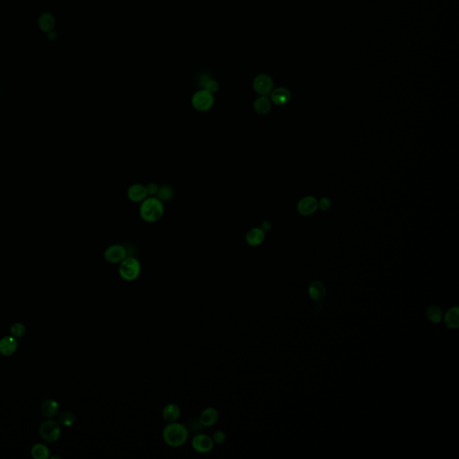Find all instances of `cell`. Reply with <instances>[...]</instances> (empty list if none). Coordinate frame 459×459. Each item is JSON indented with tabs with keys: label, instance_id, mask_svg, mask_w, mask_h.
<instances>
[{
	"label": "cell",
	"instance_id": "obj_1",
	"mask_svg": "<svg viewBox=\"0 0 459 459\" xmlns=\"http://www.w3.org/2000/svg\"><path fill=\"white\" fill-rule=\"evenodd\" d=\"M189 431L183 424L178 422L170 423L163 430V439L165 444L171 448H180L189 439Z\"/></svg>",
	"mask_w": 459,
	"mask_h": 459
},
{
	"label": "cell",
	"instance_id": "obj_2",
	"mask_svg": "<svg viewBox=\"0 0 459 459\" xmlns=\"http://www.w3.org/2000/svg\"><path fill=\"white\" fill-rule=\"evenodd\" d=\"M164 214V205L163 201L158 198H146L141 202L139 207L140 217L146 223H156L162 219Z\"/></svg>",
	"mask_w": 459,
	"mask_h": 459
},
{
	"label": "cell",
	"instance_id": "obj_3",
	"mask_svg": "<svg viewBox=\"0 0 459 459\" xmlns=\"http://www.w3.org/2000/svg\"><path fill=\"white\" fill-rule=\"evenodd\" d=\"M141 264L138 258L127 257L118 265V274L123 280L133 282L137 280L141 274Z\"/></svg>",
	"mask_w": 459,
	"mask_h": 459
},
{
	"label": "cell",
	"instance_id": "obj_4",
	"mask_svg": "<svg viewBox=\"0 0 459 459\" xmlns=\"http://www.w3.org/2000/svg\"><path fill=\"white\" fill-rule=\"evenodd\" d=\"M193 107L200 113L209 111L214 103V97L212 92L201 89L195 93L191 100Z\"/></svg>",
	"mask_w": 459,
	"mask_h": 459
},
{
	"label": "cell",
	"instance_id": "obj_5",
	"mask_svg": "<svg viewBox=\"0 0 459 459\" xmlns=\"http://www.w3.org/2000/svg\"><path fill=\"white\" fill-rule=\"evenodd\" d=\"M103 257L110 264H119L128 257V250L123 245L114 244L108 247L103 253Z\"/></svg>",
	"mask_w": 459,
	"mask_h": 459
},
{
	"label": "cell",
	"instance_id": "obj_6",
	"mask_svg": "<svg viewBox=\"0 0 459 459\" xmlns=\"http://www.w3.org/2000/svg\"><path fill=\"white\" fill-rule=\"evenodd\" d=\"M40 435L47 442H54L60 437V428L54 421H47L40 426Z\"/></svg>",
	"mask_w": 459,
	"mask_h": 459
},
{
	"label": "cell",
	"instance_id": "obj_7",
	"mask_svg": "<svg viewBox=\"0 0 459 459\" xmlns=\"http://www.w3.org/2000/svg\"><path fill=\"white\" fill-rule=\"evenodd\" d=\"M192 448L200 454H207L214 449V443L212 437L204 433L197 434L191 441Z\"/></svg>",
	"mask_w": 459,
	"mask_h": 459
},
{
	"label": "cell",
	"instance_id": "obj_8",
	"mask_svg": "<svg viewBox=\"0 0 459 459\" xmlns=\"http://www.w3.org/2000/svg\"><path fill=\"white\" fill-rule=\"evenodd\" d=\"M274 82L268 75L262 74L256 77L253 81V88L257 93L261 96H266L273 91Z\"/></svg>",
	"mask_w": 459,
	"mask_h": 459
},
{
	"label": "cell",
	"instance_id": "obj_9",
	"mask_svg": "<svg viewBox=\"0 0 459 459\" xmlns=\"http://www.w3.org/2000/svg\"><path fill=\"white\" fill-rule=\"evenodd\" d=\"M220 414L214 407L204 408L199 415V423L204 427H212L219 421Z\"/></svg>",
	"mask_w": 459,
	"mask_h": 459
},
{
	"label": "cell",
	"instance_id": "obj_10",
	"mask_svg": "<svg viewBox=\"0 0 459 459\" xmlns=\"http://www.w3.org/2000/svg\"><path fill=\"white\" fill-rule=\"evenodd\" d=\"M128 198L134 203L142 202L148 197L147 190L145 186L142 184L136 183L131 185L128 189Z\"/></svg>",
	"mask_w": 459,
	"mask_h": 459
},
{
	"label": "cell",
	"instance_id": "obj_11",
	"mask_svg": "<svg viewBox=\"0 0 459 459\" xmlns=\"http://www.w3.org/2000/svg\"><path fill=\"white\" fill-rule=\"evenodd\" d=\"M318 206V202L315 198L313 197H306L304 199H301V201L298 204V212L301 215H310L316 212Z\"/></svg>",
	"mask_w": 459,
	"mask_h": 459
},
{
	"label": "cell",
	"instance_id": "obj_12",
	"mask_svg": "<svg viewBox=\"0 0 459 459\" xmlns=\"http://www.w3.org/2000/svg\"><path fill=\"white\" fill-rule=\"evenodd\" d=\"M180 413H181V410L179 408V405L176 403H171L164 406L162 412V416L167 424H170V423L177 422L180 416Z\"/></svg>",
	"mask_w": 459,
	"mask_h": 459
},
{
	"label": "cell",
	"instance_id": "obj_13",
	"mask_svg": "<svg viewBox=\"0 0 459 459\" xmlns=\"http://www.w3.org/2000/svg\"><path fill=\"white\" fill-rule=\"evenodd\" d=\"M291 92L285 87H280L271 92V101L276 105H286L291 100Z\"/></svg>",
	"mask_w": 459,
	"mask_h": 459
},
{
	"label": "cell",
	"instance_id": "obj_14",
	"mask_svg": "<svg viewBox=\"0 0 459 459\" xmlns=\"http://www.w3.org/2000/svg\"><path fill=\"white\" fill-rule=\"evenodd\" d=\"M326 287L320 281H313L309 286V294L313 301H322L326 296Z\"/></svg>",
	"mask_w": 459,
	"mask_h": 459
},
{
	"label": "cell",
	"instance_id": "obj_15",
	"mask_svg": "<svg viewBox=\"0 0 459 459\" xmlns=\"http://www.w3.org/2000/svg\"><path fill=\"white\" fill-rule=\"evenodd\" d=\"M265 230L260 228H253L250 230L246 234V242L251 247L260 245L265 240Z\"/></svg>",
	"mask_w": 459,
	"mask_h": 459
},
{
	"label": "cell",
	"instance_id": "obj_16",
	"mask_svg": "<svg viewBox=\"0 0 459 459\" xmlns=\"http://www.w3.org/2000/svg\"><path fill=\"white\" fill-rule=\"evenodd\" d=\"M17 341L14 337H6L0 340V353L3 355H11L16 352Z\"/></svg>",
	"mask_w": 459,
	"mask_h": 459
},
{
	"label": "cell",
	"instance_id": "obj_17",
	"mask_svg": "<svg viewBox=\"0 0 459 459\" xmlns=\"http://www.w3.org/2000/svg\"><path fill=\"white\" fill-rule=\"evenodd\" d=\"M38 25L41 31L49 32L53 31L54 27L56 26V19L51 13H43L39 17Z\"/></svg>",
	"mask_w": 459,
	"mask_h": 459
},
{
	"label": "cell",
	"instance_id": "obj_18",
	"mask_svg": "<svg viewBox=\"0 0 459 459\" xmlns=\"http://www.w3.org/2000/svg\"><path fill=\"white\" fill-rule=\"evenodd\" d=\"M253 107L256 113L261 115H265L270 112L272 102L266 96H260L256 99L255 102L253 103Z\"/></svg>",
	"mask_w": 459,
	"mask_h": 459
},
{
	"label": "cell",
	"instance_id": "obj_19",
	"mask_svg": "<svg viewBox=\"0 0 459 459\" xmlns=\"http://www.w3.org/2000/svg\"><path fill=\"white\" fill-rule=\"evenodd\" d=\"M58 411V403L53 399H47L41 404V412L49 418L55 417Z\"/></svg>",
	"mask_w": 459,
	"mask_h": 459
},
{
	"label": "cell",
	"instance_id": "obj_20",
	"mask_svg": "<svg viewBox=\"0 0 459 459\" xmlns=\"http://www.w3.org/2000/svg\"><path fill=\"white\" fill-rule=\"evenodd\" d=\"M459 307L451 308L449 312H447L445 316V323L449 328L456 329L459 326Z\"/></svg>",
	"mask_w": 459,
	"mask_h": 459
},
{
	"label": "cell",
	"instance_id": "obj_21",
	"mask_svg": "<svg viewBox=\"0 0 459 459\" xmlns=\"http://www.w3.org/2000/svg\"><path fill=\"white\" fill-rule=\"evenodd\" d=\"M199 85L201 86V87H203V89L207 90L212 93H214L218 90V84L206 74H204V75H202L200 77V78H199Z\"/></svg>",
	"mask_w": 459,
	"mask_h": 459
},
{
	"label": "cell",
	"instance_id": "obj_22",
	"mask_svg": "<svg viewBox=\"0 0 459 459\" xmlns=\"http://www.w3.org/2000/svg\"><path fill=\"white\" fill-rule=\"evenodd\" d=\"M50 451L46 446L42 444H35L31 449V456L36 459H46L49 458Z\"/></svg>",
	"mask_w": 459,
	"mask_h": 459
},
{
	"label": "cell",
	"instance_id": "obj_23",
	"mask_svg": "<svg viewBox=\"0 0 459 459\" xmlns=\"http://www.w3.org/2000/svg\"><path fill=\"white\" fill-rule=\"evenodd\" d=\"M427 316L432 323L439 324V322L441 321V319H442L443 314H442V311H441V309L439 307L433 305V306L429 307L428 310H427Z\"/></svg>",
	"mask_w": 459,
	"mask_h": 459
},
{
	"label": "cell",
	"instance_id": "obj_24",
	"mask_svg": "<svg viewBox=\"0 0 459 459\" xmlns=\"http://www.w3.org/2000/svg\"><path fill=\"white\" fill-rule=\"evenodd\" d=\"M173 189H172L171 186L169 185H164L161 188H159L158 192H157V198L161 201H169L172 199L173 197Z\"/></svg>",
	"mask_w": 459,
	"mask_h": 459
},
{
	"label": "cell",
	"instance_id": "obj_25",
	"mask_svg": "<svg viewBox=\"0 0 459 459\" xmlns=\"http://www.w3.org/2000/svg\"><path fill=\"white\" fill-rule=\"evenodd\" d=\"M75 421H76L75 414L71 413V412H68V411L62 413L60 416L58 417L59 424L64 425V426H72L73 424H75Z\"/></svg>",
	"mask_w": 459,
	"mask_h": 459
},
{
	"label": "cell",
	"instance_id": "obj_26",
	"mask_svg": "<svg viewBox=\"0 0 459 459\" xmlns=\"http://www.w3.org/2000/svg\"><path fill=\"white\" fill-rule=\"evenodd\" d=\"M11 334L16 337H23L26 333V327L21 323H16L11 327Z\"/></svg>",
	"mask_w": 459,
	"mask_h": 459
},
{
	"label": "cell",
	"instance_id": "obj_27",
	"mask_svg": "<svg viewBox=\"0 0 459 459\" xmlns=\"http://www.w3.org/2000/svg\"><path fill=\"white\" fill-rule=\"evenodd\" d=\"M212 439H213L214 444L222 445V444L225 443V440H226V434H225V431H223L221 430H216L213 433Z\"/></svg>",
	"mask_w": 459,
	"mask_h": 459
},
{
	"label": "cell",
	"instance_id": "obj_28",
	"mask_svg": "<svg viewBox=\"0 0 459 459\" xmlns=\"http://www.w3.org/2000/svg\"><path fill=\"white\" fill-rule=\"evenodd\" d=\"M145 188H146V190H147L148 196H153V195L157 194V192H158V186L155 183H153V182L148 183L147 185L145 186Z\"/></svg>",
	"mask_w": 459,
	"mask_h": 459
},
{
	"label": "cell",
	"instance_id": "obj_29",
	"mask_svg": "<svg viewBox=\"0 0 459 459\" xmlns=\"http://www.w3.org/2000/svg\"><path fill=\"white\" fill-rule=\"evenodd\" d=\"M318 205L320 206V208L324 211H327V210L330 208L331 206V201L329 199H327V198H323V199H320L319 201V204Z\"/></svg>",
	"mask_w": 459,
	"mask_h": 459
},
{
	"label": "cell",
	"instance_id": "obj_30",
	"mask_svg": "<svg viewBox=\"0 0 459 459\" xmlns=\"http://www.w3.org/2000/svg\"><path fill=\"white\" fill-rule=\"evenodd\" d=\"M57 36V32L55 31H49V32H48V34H47L48 39H49V40H51V41H54V40H56Z\"/></svg>",
	"mask_w": 459,
	"mask_h": 459
}]
</instances>
